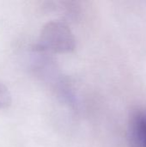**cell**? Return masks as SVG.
I'll return each instance as SVG.
<instances>
[{"mask_svg": "<svg viewBox=\"0 0 146 147\" xmlns=\"http://www.w3.org/2000/svg\"><path fill=\"white\" fill-rule=\"evenodd\" d=\"M31 69L34 75L49 85L58 97L71 108L77 106V97L69 82L59 69L53 56L32 49Z\"/></svg>", "mask_w": 146, "mask_h": 147, "instance_id": "6da1fadb", "label": "cell"}, {"mask_svg": "<svg viewBox=\"0 0 146 147\" xmlns=\"http://www.w3.org/2000/svg\"><path fill=\"white\" fill-rule=\"evenodd\" d=\"M76 48V38L68 22L52 20L41 28L33 50L49 55L69 53Z\"/></svg>", "mask_w": 146, "mask_h": 147, "instance_id": "7a4b0ae2", "label": "cell"}, {"mask_svg": "<svg viewBox=\"0 0 146 147\" xmlns=\"http://www.w3.org/2000/svg\"><path fill=\"white\" fill-rule=\"evenodd\" d=\"M128 135L131 147H146V110L134 113L129 124Z\"/></svg>", "mask_w": 146, "mask_h": 147, "instance_id": "3957f363", "label": "cell"}, {"mask_svg": "<svg viewBox=\"0 0 146 147\" xmlns=\"http://www.w3.org/2000/svg\"><path fill=\"white\" fill-rule=\"evenodd\" d=\"M45 9L46 11L57 13L58 15L64 18L70 20L77 19L80 15V7L75 2H67V1H56V2H46Z\"/></svg>", "mask_w": 146, "mask_h": 147, "instance_id": "277c9868", "label": "cell"}, {"mask_svg": "<svg viewBox=\"0 0 146 147\" xmlns=\"http://www.w3.org/2000/svg\"><path fill=\"white\" fill-rule=\"evenodd\" d=\"M11 102L12 97L9 89L0 81V109L8 108Z\"/></svg>", "mask_w": 146, "mask_h": 147, "instance_id": "5b68a950", "label": "cell"}]
</instances>
